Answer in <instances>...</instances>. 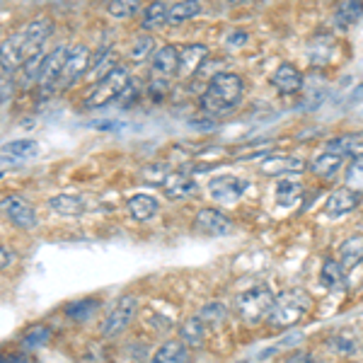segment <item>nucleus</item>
<instances>
[{
	"mask_svg": "<svg viewBox=\"0 0 363 363\" xmlns=\"http://www.w3.org/2000/svg\"><path fill=\"white\" fill-rule=\"evenodd\" d=\"M143 29L145 32H155L167 25V5L162 0H153L148 8H143Z\"/></svg>",
	"mask_w": 363,
	"mask_h": 363,
	"instance_id": "obj_29",
	"label": "nucleus"
},
{
	"mask_svg": "<svg viewBox=\"0 0 363 363\" xmlns=\"http://www.w3.org/2000/svg\"><path fill=\"white\" fill-rule=\"evenodd\" d=\"M347 186L354 191H359V194H363V157H356L354 162L349 165L347 169Z\"/></svg>",
	"mask_w": 363,
	"mask_h": 363,
	"instance_id": "obj_39",
	"label": "nucleus"
},
{
	"mask_svg": "<svg viewBox=\"0 0 363 363\" xmlns=\"http://www.w3.org/2000/svg\"><path fill=\"white\" fill-rule=\"evenodd\" d=\"M138 95H140V87H138V80H133L131 78V83H128L126 87H124V92H121L119 97H116V104L119 107H133V102L138 99Z\"/></svg>",
	"mask_w": 363,
	"mask_h": 363,
	"instance_id": "obj_40",
	"label": "nucleus"
},
{
	"mask_svg": "<svg viewBox=\"0 0 363 363\" xmlns=\"http://www.w3.org/2000/svg\"><path fill=\"white\" fill-rule=\"evenodd\" d=\"M310 306H313V298H310L308 291L303 289L284 291L281 296H274L272 310L267 313V325L277 327V330L296 325V322H301L308 315Z\"/></svg>",
	"mask_w": 363,
	"mask_h": 363,
	"instance_id": "obj_3",
	"label": "nucleus"
},
{
	"mask_svg": "<svg viewBox=\"0 0 363 363\" xmlns=\"http://www.w3.org/2000/svg\"><path fill=\"white\" fill-rule=\"evenodd\" d=\"M342 162H344V155L339 153H332V150H325L322 155H318L313 160V165H310V169H313L315 177L320 179H332L335 174L342 169Z\"/></svg>",
	"mask_w": 363,
	"mask_h": 363,
	"instance_id": "obj_25",
	"label": "nucleus"
},
{
	"mask_svg": "<svg viewBox=\"0 0 363 363\" xmlns=\"http://www.w3.org/2000/svg\"><path fill=\"white\" fill-rule=\"evenodd\" d=\"M203 337H206V325L196 318H186L184 322L179 325V342L184 347H203Z\"/></svg>",
	"mask_w": 363,
	"mask_h": 363,
	"instance_id": "obj_26",
	"label": "nucleus"
},
{
	"mask_svg": "<svg viewBox=\"0 0 363 363\" xmlns=\"http://www.w3.org/2000/svg\"><path fill=\"white\" fill-rule=\"evenodd\" d=\"M306 169V162L301 157H294V155H269L264 157L262 162V174H301Z\"/></svg>",
	"mask_w": 363,
	"mask_h": 363,
	"instance_id": "obj_16",
	"label": "nucleus"
},
{
	"mask_svg": "<svg viewBox=\"0 0 363 363\" xmlns=\"http://www.w3.org/2000/svg\"><path fill=\"white\" fill-rule=\"evenodd\" d=\"M245 95V80L238 73H216L201 95V107L208 114H228Z\"/></svg>",
	"mask_w": 363,
	"mask_h": 363,
	"instance_id": "obj_2",
	"label": "nucleus"
},
{
	"mask_svg": "<svg viewBox=\"0 0 363 363\" xmlns=\"http://www.w3.org/2000/svg\"><path fill=\"white\" fill-rule=\"evenodd\" d=\"M208 49L201 44H189L184 49H179V73L182 75H191L201 68V63L206 61Z\"/></svg>",
	"mask_w": 363,
	"mask_h": 363,
	"instance_id": "obj_22",
	"label": "nucleus"
},
{
	"mask_svg": "<svg viewBox=\"0 0 363 363\" xmlns=\"http://www.w3.org/2000/svg\"><path fill=\"white\" fill-rule=\"evenodd\" d=\"M46 206L58 216H66V218H75V216L85 213L83 196H75V194H56L46 201Z\"/></svg>",
	"mask_w": 363,
	"mask_h": 363,
	"instance_id": "obj_19",
	"label": "nucleus"
},
{
	"mask_svg": "<svg viewBox=\"0 0 363 363\" xmlns=\"http://www.w3.org/2000/svg\"><path fill=\"white\" fill-rule=\"evenodd\" d=\"M0 363H25L20 354H13V356H5V359H0Z\"/></svg>",
	"mask_w": 363,
	"mask_h": 363,
	"instance_id": "obj_45",
	"label": "nucleus"
},
{
	"mask_svg": "<svg viewBox=\"0 0 363 363\" xmlns=\"http://www.w3.org/2000/svg\"><path fill=\"white\" fill-rule=\"evenodd\" d=\"M54 34V20L51 17H34L25 27L10 34L0 42V70L3 73H17L32 56H37Z\"/></svg>",
	"mask_w": 363,
	"mask_h": 363,
	"instance_id": "obj_1",
	"label": "nucleus"
},
{
	"mask_svg": "<svg viewBox=\"0 0 363 363\" xmlns=\"http://www.w3.org/2000/svg\"><path fill=\"white\" fill-rule=\"evenodd\" d=\"M66 54H68V44L58 46V49L49 51L42 61V73H39V95L42 99L51 97L54 92H58V83H61V70L63 63H66Z\"/></svg>",
	"mask_w": 363,
	"mask_h": 363,
	"instance_id": "obj_7",
	"label": "nucleus"
},
{
	"mask_svg": "<svg viewBox=\"0 0 363 363\" xmlns=\"http://www.w3.org/2000/svg\"><path fill=\"white\" fill-rule=\"evenodd\" d=\"M87 68H90V49H87L85 44H70L68 54H66V63H63V70H61V83H58V87H61V90L73 87L87 73Z\"/></svg>",
	"mask_w": 363,
	"mask_h": 363,
	"instance_id": "obj_9",
	"label": "nucleus"
},
{
	"mask_svg": "<svg viewBox=\"0 0 363 363\" xmlns=\"http://www.w3.org/2000/svg\"><path fill=\"white\" fill-rule=\"evenodd\" d=\"M131 83V70L126 66H116L112 73H107L102 80L92 85L90 95L85 97V109H99L116 102V97L124 92V87Z\"/></svg>",
	"mask_w": 363,
	"mask_h": 363,
	"instance_id": "obj_4",
	"label": "nucleus"
},
{
	"mask_svg": "<svg viewBox=\"0 0 363 363\" xmlns=\"http://www.w3.org/2000/svg\"><path fill=\"white\" fill-rule=\"evenodd\" d=\"M247 189H250V182L233 177V174H223V177H216L208 182V194L213 196V201L220 203H235Z\"/></svg>",
	"mask_w": 363,
	"mask_h": 363,
	"instance_id": "obj_11",
	"label": "nucleus"
},
{
	"mask_svg": "<svg viewBox=\"0 0 363 363\" xmlns=\"http://www.w3.org/2000/svg\"><path fill=\"white\" fill-rule=\"evenodd\" d=\"M303 196V184L296 179H281L277 182V201L279 206H294V203L301 201Z\"/></svg>",
	"mask_w": 363,
	"mask_h": 363,
	"instance_id": "obj_32",
	"label": "nucleus"
},
{
	"mask_svg": "<svg viewBox=\"0 0 363 363\" xmlns=\"http://www.w3.org/2000/svg\"><path fill=\"white\" fill-rule=\"evenodd\" d=\"M281 363H320V361L313 354H308V351H294V354H289Z\"/></svg>",
	"mask_w": 363,
	"mask_h": 363,
	"instance_id": "obj_42",
	"label": "nucleus"
},
{
	"mask_svg": "<svg viewBox=\"0 0 363 363\" xmlns=\"http://www.w3.org/2000/svg\"><path fill=\"white\" fill-rule=\"evenodd\" d=\"M363 262V235H351L339 247V267L344 272H354Z\"/></svg>",
	"mask_w": 363,
	"mask_h": 363,
	"instance_id": "obj_18",
	"label": "nucleus"
},
{
	"mask_svg": "<svg viewBox=\"0 0 363 363\" xmlns=\"http://www.w3.org/2000/svg\"><path fill=\"white\" fill-rule=\"evenodd\" d=\"M42 61H44V56H42V51H39L37 56H32L29 61L22 66L17 73H20V83L22 87H32V85H37L39 83V73H42Z\"/></svg>",
	"mask_w": 363,
	"mask_h": 363,
	"instance_id": "obj_34",
	"label": "nucleus"
},
{
	"mask_svg": "<svg viewBox=\"0 0 363 363\" xmlns=\"http://www.w3.org/2000/svg\"><path fill=\"white\" fill-rule=\"evenodd\" d=\"M332 347H335L342 356H349L351 351L356 349V342H354V337L344 335V337H335V339H332Z\"/></svg>",
	"mask_w": 363,
	"mask_h": 363,
	"instance_id": "obj_41",
	"label": "nucleus"
},
{
	"mask_svg": "<svg viewBox=\"0 0 363 363\" xmlns=\"http://www.w3.org/2000/svg\"><path fill=\"white\" fill-rule=\"evenodd\" d=\"M179 73V49L172 44H165L153 56V78L169 80Z\"/></svg>",
	"mask_w": 363,
	"mask_h": 363,
	"instance_id": "obj_13",
	"label": "nucleus"
},
{
	"mask_svg": "<svg viewBox=\"0 0 363 363\" xmlns=\"http://www.w3.org/2000/svg\"><path fill=\"white\" fill-rule=\"evenodd\" d=\"M0 155L8 157V160H15V162L32 160V157H37V155H39V143H37V140H29V138L10 140V143H5V145H3Z\"/></svg>",
	"mask_w": 363,
	"mask_h": 363,
	"instance_id": "obj_21",
	"label": "nucleus"
},
{
	"mask_svg": "<svg viewBox=\"0 0 363 363\" xmlns=\"http://www.w3.org/2000/svg\"><path fill=\"white\" fill-rule=\"evenodd\" d=\"M140 10V0H109L107 3V13L114 20H128Z\"/></svg>",
	"mask_w": 363,
	"mask_h": 363,
	"instance_id": "obj_35",
	"label": "nucleus"
},
{
	"mask_svg": "<svg viewBox=\"0 0 363 363\" xmlns=\"http://www.w3.org/2000/svg\"><path fill=\"white\" fill-rule=\"evenodd\" d=\"M138 315V298L133 294H124L116 301V306L109 310V315L102 322V337L104 339H114L119 335H124L126 327L131 325L133 318Z\"/></svg>",
	"mask_w": 363,
	"mask_h": 363,
	"instance_id": "obj_6",
	"label": "nucleus"
},
{
	"mask_svg": "<svg viewBox=\"0 0 363 363\" xmlns=\"http://www.w3.org/2000/svg\"><path fill=\"white\" fill-rule=\"evenodd\" d=\"M327 150H332V153H339L344 157H363V131H356V133H347V136L342 138H335L327 143Z\"/></svg>",
	"mask_w": 363,
	"mask_h": 363,
	"instance_id": "obj_20",
	"label": "nucleus"
},
{
	"mask_svg": "<svg viewBox=\"0 0 363 363\" xmlns=\"http://www.w3.org/2000/svg\"><path fill=\"white\" fill-rule=\"evenodd\" d=\"M344 269L339 267L337 259H327L322 264V272H320V279H322V286L330 291H342L347 286V279H344Z\"/></svg>",
	"mask_w": 363,
	"mask_h": 363,
	"instance_id": "obj_31",
	"label": "nucleus"
},
{
	"mask_svg": "<svg viewBox=\"0 0 363 363\" xmlns=\"http://www.w3.org/2000/svg\"><path fill=\"white\" fill-rule=\"evenodd\" d=\"M13 262H15V252L10 247H5V245H0V272H5Z\"/></svg>",
	"mask_w": 363,
	"mask_h": 363,
	"instance_id": "obj_44",
	"label": "nucleus"
},
{
	"mask_svg": "<svg viewBox=\"0 0 363 363\" xmlns=\"http://www.w3.org/2000/svg\"><path fill=\"white\" fill-rule=\"evenodd\" d=\"M186 361H189V351H186L184 344L179 339H169V342H165L150 356L148 363H186Z\"/></svg>",
	"mask_w": 363,
	"mask_h": 363,
	"instance_id": "obj_24",
	"label": "nucleus"
},
{
	"mask_svg": "<svg viewBox=\"0 0 363 363\" xmlns=\"http://www.w3.org/2000/svg\"><path fill=\"white\" fill-rule=\"evenodd\" d=\"M361 203V194L354 189H349V186H342V189L332 191L330 196H327V203H325V211L330 218H342V216L351 213L354 208H359Z\"/></svg>",
	"mask_w": 363,
	"mask_h": 363,
	"instance_id": "obj_12",
	"label": "nucleus"
},
{
	"mask_svg": "<svg viewBox=\"0 0 363 363\" xmlns=\"http://www.w3.org/2000/svg\"><path fill=\"white\" fill-rule=\"evenodd\" d=\"M0 213H3L15 228H20V230H34V228L39 225L37 208H34L25 196H17V194L5 196L3 201H0Z\"/></svg>",
	"mask_w": 363,
	"mask_h": 363,
	"instance_id": "obj_8",
	"label": "nucleus"
},
{
	"mask_svg": "<svg viewBox=\"0 0 363 363\" xmlns=\"http://www.w3.org/2000/svg\"><path fill=\"white\" fill-rule=\"evenodd\" d=\"M274 294L267 284H255L252 289L242 291L235 298V310L247 325H259L262 320H267V313L272 310Z\"/></svg>",
	"mask_w": 363,
	"mask_h": 363,
	"instance_id": "obj_5",
	"label": "nucleus"
},
{
	"mask_svg": "<svg viewBox=\"0 0 363 363\" xmlns=\"http://www.w3.org/2000/svg\"><path fill=\"white\" fill-rule=\"evenodd\" d=\"M116 68V54L112 49H104L102 54L95 56V63H90V68H87V78H90V83L95 85L97 80H102L107 73H112Z\"/></svg>",
	"mask_w": 363,
	"mask_h": 363,
	"instance_id": "obj_30",
	"label": "nucleus"
},
{
	"mask_svg": "<svg viewBox=\"0 0 363 363\" xmlns=\"http://www.w3.org/2000/svg\"><path fill=\"white\" fill-rule=\"evenodd\" d=\"M49 339H51V327L37 325V327H32L25 337H22V344H25L27 349H37V347H42V344L49 342Z\"/></svg>",
	"mask_w": 363,
	"mask_h": 363,
	"instance_id": "obj_38",
	"label": "nucleus"
},
{
	"mask_svg": "<svg viewBox=\"0 0 363 363\" xmlns=\"http://www.w3.org/2000/svg\"><path fill=\"white\" fill-rule=\"evenodd\" d=\"M162 194L172 201H182V199H189L199 191V182L194 177H186V174H167V179L162 182Z\"/></svg>",
	"mask_w": 363,
	"mask_h": 363,
	"instance_id": "obj_15",
	"label": "nucleus"
},
{
	"mask_svg": "<svg viewBox=\"0 0 363 363\" xmlns=\"http://www.w3.org/2000/svg\"><path fill=\"white\" fill-rule=\"evenodd\" d=\"M272 85L277 87L279 95H296V92L303 90V75L291 63H281L277 73L272 75Z\"/></svg>",
	"mask_w": 363,
	"mask_h": 363,
	"instance_id": "obj_14",
	"label": "nucleus"
},
{
	"mask_svg": "<svg viewBox=\"0 0 363 363\" xmlns=\"http://www.w3.org/2000/svg\"><path fill=\"white\" fill-rule=\"evenodd\" d=\"M363 15V0H342V5L337 8V25L342 29H347L351 25L359 22V17Z\"/></svg>",
	"mask_w": 363,
	"mask_h": 363,
	"instance_id": "obj_33",
	"label": "nucleus"
},
{
	"mask_svg": "<svg viewBox=\"0 0 363 363\" xmlns=\"http://www.w3.org/2000/svg\"><path fill=\"white\" fill-rule=\"evenodd\" d=\"M194 228L201 235L208 238H225L235 230V223L218 208H201L194 216Z\"/></svg>",
	"mask_w": 363,
	"mask_h": 363,
	"instance_id": "obj_10",
	"label": "nucleus"
},
{
	"mask_svg": "<svg viewBox=\"0 0 363 363\" xmlns=\"http://www.w3.org/2000/svg\"><path fill=\"white\" fill-rule=\"evenodd\" d=\"M354 99H363V85L359 87V90L354 92Z\"/></svg>",
	"mask_w": 363,
	"mask_h": 363,
	"instance_id": "obj_46",
	"label": "nucleus"
},
{
	"mask_svg": "<svg viewBox=\"0 0 363 363\" xmlns=\"http://www.w3.org/2000/svg\"><path fill=\"white\" fill-rule=\"evenodd\" d=\"M228 318V308L223 306V303H208V306H203L201 308V313H199V320L203 322V325H208V327H218L220 322H225Z\"/></svg>",
	"mask_w": 363,
	"mask_h": 363,
	"instance_id": "obj_36",
	"label": "nucleus"
},
{
	"mask_svg": "<svg viewBox=\"0 0 363 363\" xmlns=\"http://www.w3.org/2000/svg\"><path fill=\"white\" fill-rule=\"evenodd\" d=\"M201 0H182L174 3L172 8H167V25H182V22L194 20L196 15H201Z\"/></svg>",
	"mask_w": 363,
	"mask_h": 363,
	"instance_id": "obj_28",
	"label": "nucleus"
},
{
	"mask_svg": "<svg viewBox=\"0 0 363 363\" xmlns=\"http://www.w3.org/2000/svg\"><path fill=\"white\" fill-rule=\"evenodd\" d=\"M99 306H102V303H99L97 298H78V301L68 303V306L63 308V315L73 322H85V320L95 318Z\"/></svg>",
	"mask_w": 363,
	"mask_h": 363,
	"instance_id": "obj_27",
	"label": "nucleus"
},
{
	"mask_svg": "<svg viewBox=\"0 0 363 363\" xmlns=\"http://www.w3.org/2000/svg\"><path fill=\"white\" fill-rule=\"evenodd\" d=\"M247 32H233V34H228V39H225V46L228 49H238V46H245L247 44Z\"/></svg>",
	"mask_w": 363,
	"mask_h": 363,
	"instance_id": "obj_43",
	"label": "nucleus"
},
{
	"mask_svg": "<svg viewBox=\"0 0 363 363\" xmlns=\"http://www.w3.org/2000/svg\"><path fill=\"white\" fill-rule=\"evenodd\" d=\"M153 51H155V39L150 37V34H140V37H136V42H133L128 58H131L133 63H140L153 54Z\"/></svg>",
	"mask_w": 363,
	"mask_h": 363,
	"instance_id": "obj_37",
	"label": "nucleus"
},
{
	"mask_svg": "<svg viewBox=\"0 0 363 363\" xmlns=\"http://www.w3.org/2000/svg\"><path fill=\"white\" fill-rule=\"evenodd\" d=\"M332 49H335V39H332V34H327V32H318L308 42V56L315 66H325L332 56Z\"/></svg>",
	"mask_w": 363,
	"mask_h": 363,
	"instance_id": "obj_23",
	"label": "nucleus"
},
{
	"mask_svg": "<svg viewBox=\"0 0 363 363\" xmlns=\"http://www.w3.org/2000/svg\"><path fill=\"white\" fill-rule=\"evenodd\" d=\"M126 211L136 223H148L150 218H155L157 211H160V201L150 194H133L126 201Z\"/></svg>",
	"mask_w": 363,
	"mask_h": 363,
	"instance_id": "obj_17",
	"label": "nucleus"
}]
</instances>
